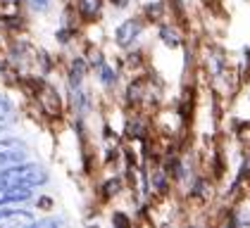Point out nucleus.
<instances>
[{"label": "nucleus", "instance_id": "nucleus-12", "mask_svg": "<svg viewBox=\"0 0 250 228\" xmlns=\"http://www.w3.org/2000/svg\"><path fill=\"white\" fill-rule=\"evenodd\" d=\"M162 12H165V2H162V0H155V2H148V5H146V15L150 19H155V21L162 17Z\"/></svg>", "mask_w": 250, "mask_h": 228}, {"label": "nucleus", "instance_id": "nucleus-11", "mask_svg": "<svg viewBox=\"0 0 250 228\" xmlns=\"http://www.w3.org/2000/svg\"><path fill=\"white\" fill-rule=\"evenodd\" d=\"M26 5L31 12H39V15H48L53 10V0H26Z\"/></svg>", "mask_w": 250, "mask_h": 228}, {"label": "nucleus", "instance_id": "nucleus-8", "mask_svg": "<svg viewBox=\"0 0 250 228\" xmlns=\"http://www.w3.org/2000/svg\"><path fill=\"white\" fill-rule=\"evenodd\" d=\"M15 119H17V114H15V105H12V100H10L7 95L0 93V129H5V126L15 124Z\"/></svg>", "mask_w": 250, "mask_h": 228}, {"label": "nucleus", "instance_id": "nucleus-2", "mask_svg": "<svg viewBox=\"0 0 250 228\" xmlns=\"http://www.w3.org/2000/svg\"><path fill=\"white\" fill-rule=\"evenodd\" d=\"M143 34V19L141 17H129L124 19L119 26L115 29V43L119 45V48H131L136 40H138V36Z\"/></svg>", "mask_w": 250, "mask_h": 228}, {"label": "nucleus", "instance_id": "nucleus-7", "mask_svg": "<svg viewBox=\"0 0 250 228\" xmlns=\"http://www.w3.org/2000/svg\"><path fill=\"white\" fill-rule=\"evenodd\" d=\"M100 7H103V0H77L74 10L83 21H96V17L100 15Z\"/></svg>", "mask_w": 250, "mask_h": 228}, {"label": "nucleus", "instance_id": "nucleus-6", "mask_svg": "<svg viewBox=\"0 0 250 228\" xmlns=\"http://www.w3.org/2000/svg\"><path fill=\"white\" fill-rule=\"evenodd\" d=\"M86 72H88V62H86L83 57L72 59V64H69V88H79V86H83V81H86Z\"/></svg>", "mask_w": 250, "mask_h": 228}, {"label": "nucleus", "instance_id": "nucleus-4", "mask_svg": "<svg viewBox=\"0 0 250 228\" xmlns=\"http://www.w3.org/2000/svg\"><path fill=\"white\" fill-rule=\"evenodd\" d=\"M0 226H36V216L26 209H10V205H7V207H0Z\"/></svg>", "mask_w": 250, "mask_h": 228}, {"label": "nucleus", "instance_id": "nucleus-16", "mask_svg": "<svg viewBox=\"0 0 250 228\" xmlns=\"http://www.w3.org/2000/svg\"><path fill=\"white\" fill-rule=\"evenodd\" d=\"M110 5L115 10H124V7H129V0H110Z\"/></svg>", "mask_w": 250, "mask_h": 228}, {"label": "nucleus", "instance_id": "nucleus-1", "mask_svg": "<svg viewBox=\"0 0 250 228\" xmlns=\"http://www.w3.org/2000/svg\"><path fill=\"white\" fill-rule=\"evenodd\" d=\"M48 183V171L41 164L20 162L0 169V186H24V188H39Z\"/></svg>", "mask_w": 250, "mask_h": 228}, {"label": "nucleus", "instance_id": "nucleus-3", "mask_svg": "<svg viewBox=\"0 0 250 228\" xmlns=\"http://www.w3.org/2000/svg\"><path fill=\"white\" fill-rule=\"evenodd\" d=\"M26 157H29V152H26L24 143L15 140V138H0V169L26 162Z\"/></svg>", "mask_w": 250, "mask_h": 228}, {"label": "nucleus", "instance_id": "nucleus-13", "mask_svg": "<svg viewBox=\"0 0 250 228\" xmlns=\"http://www.w3.org/2000/svg\"><path fill=\"white\" fill-rule=\"evenodd\" d=\"M119 188H122V181H119V178H110V181L103 186V197H105V200L115 197L117 192H119Z\"/></svg>", "mask_w": 250, "mask_h": 228}, {"label": "nucleus", "instance_id": "nucleus-9", "mask_svg": "<svg viewBox=\"0 0 250 228\" xmlns=\"http://www.w3.org/2000/svg\"><path fill=\"white\" fill-rule=\"evenodd\" d=\"M96 72H98V81H100L105 88H112V86L117 83V72L110 67V64H107V62H103Z\"/></svg>", "mask_w": 250, "mask_h": 228}, {"label": "nucleus", "instance_id": "nucleus-14", "mask_svg": "<svg viewBox=\"0 0 250 228\" xmlns=\"http://www.w3.org/2000/svg\"><path fill=\"white\" fill-rule=\"evenodd\" d=\"M36 207L45 209V211H50V209H53V197H45V195H39V197H36Z\"/></svg>", "mask_w": 250, "mask_h": 228}, {"label": "nucleus", "instance_id": "nucleus-10", "mask_svg": "<svg viewBox=\"0 0 250 228\" xmlns=\"http://www.w3.org/2000/svg\"><path fill=\"white\" fill-rule=\"evenodd\" d=\"M160 38H162V43H165L167 48H179V45H181L179 34L174 31L172 26H162V29H160Z\"/></svg>", "mask_w": 250, "mask_h": 228}, {"label": "nucleus", "instance_id": "nucleus-5", "mask_svg": "<svg viewBox=\"0 0 250 228\" xmlns=\"http://www.w3.org/2000/svg\"><path fill=\"white\" fill-rule=\"evenodd\" d=\"M34 200V188H24V186H0V207H12Z\"/></svg>", "mask_w": 250, "mask_h": 228}, {"label": "nucleus", "instance_id": "nucleus-15", "mask_svg": "<svg viewBox=\"0 0 250 228\" xmlns=\"http://www.w3.org/2000/svg\"><path fill=\"white\" fill-rule=\"evenodd\" d=\"M112 224H122V226H129V224H131V219H126L124 214H115V216H112Z\"/></svg>", "mask_w": 250, "mask_h": 228}]
</instances>
